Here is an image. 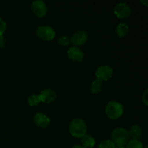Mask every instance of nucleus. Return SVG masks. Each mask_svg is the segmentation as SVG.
<instances>
[{"label":"nucleus","mask_w":148,"mask_h":148,"mask_svg":"<svg viewBox=\"0 0 148 148\" xmlns=\"http://www.w3.org/2000/svg\"><path fill=\"white\" fill-rule=\"evenodd\" d=\"M6 40L3 36H0V48H4L5 46Z\"/></svg>","instance_id":"obj_22"},{"label":"nucleus","mask_w":148,"mask_h":148,"mask_svg":"<svg viewBox=\"0 0 148 148\" xmlns=\"http://www.w3.org/2000/svg\"><path fill=\"white\" fill-rule=\"evenodd\" d=\"M129 132L130 137H131L132 140H139L142 136V129L137 124H134L130 128Z\"/></svg>","instance_id":"obj_14"},{"label":"nucleus","mask_w":148,"mask_h":148,"mask_svg":"<svg viewBox=\"0 0 148 148\" xmlns=\"http://www.w3.org/2000/svg\"><path fill=\"white\" fill-rule=\"evenodd\" d=\"M58 43H59L61 46L66 47V46H68L71 43V39L69 36H62V37H60L58 39Z\"/></svg>","instance_id":"obj_18"},{"label":"nucleus","mask_w":148,"mask_h":148,"mask_svg":"<svg viewBox=\"0 0 148 148\" xmlns=\"http://www.w3.org/2000/svg\"><path fill=\"white\" fill-rule=\"evenodd\" d=\"M31 10L35 15L38 17H43L47 14L48 7L46 3L42 0H36L32 3Z\"/></svg>","instance_id":"obj_5"},{"label":"nucleus","mask_w":148,"mask_h":148,"mask_svg":"<svg viewBox=\"0 0 148 148\" xmlns=\"http://www.w3.org/2000/svg\"><path fill=\"white\" fill-rule=\"evenodd\" d=\"M40 102L41 101H40L39 95H32L27 98V103H28L29 106L31 107L37 106Z\"/></svg>","instance_id":"obj_16"},{"label":"nucleus","mask_w":148,"mask_h":148,"mask_svg":"<svg viewBox=\"0 0 148 148\" xmlns=\"http://www.w3.org/2000/svg\"><path fill=\"white\" fill-rule=\"evenodd\" d=\"M111 141L116 147H124L130 141V135L127 130L122 127L114 129L111 134Z\"/></svg>","instance_id":"obj_1"},{"label":"nucleus","mask_w":148,"mask_h":148,"mask_svg":"<svg viewBox=\"0 0 148 148\" xmlns=\"http://www.w3.org/2000/svg\"><path fill=\"white\" fill-rule=\"evenodd\" d=\"M68 57L72 61L75 62H78L80 63L84 59V53L79 48L73 46L70 47L67 51Z\"/></svg>","instance_id":"obj_9"},{"label":"nucleus","mask_w":148,"mask_h":148,"mask_svg":"<svg viewBox=\"0 0 148 148\" xmlns=\"http://www.w3.org/2000/svg\"><path fill=\"white\" fill-rule=\"evenodd\" d=\"M69 133L73 137L82 138L87 134V125L84 120L81 119H75L69 124Z\"/></svg>","instance_id":"obj_2"},{"label":"nucleus","mask_w":148,"mask_h":148,"mask_svg":"<svg viewBox=\"0 0 148 148\" xmlns=\"http://www.w3.org/2000/svg\"><path fill=\"white\" fill-rule=\"evenodd\" d=\"M140 2H141L143 4H144L145 7H147V6H148V1H147V0H141V1H140Z\"/></svg>","instance_id":"obj_23"},{"label":"nucleus","mask_w":148,"mask_h":148,"mask_svg":"<svg viewBox=\"0 0 148 148\" xmlns=\"http://www.w3.org/2000/svg\"><path fill=\"white\" fill-rule=\"evenodd\" d=\"M81 143L85 148H92L95 145V140L90 134H85L81 138Z\"/></svg>","instance_id":"obj_12"},{"label":"nucleus","mask_w":148,"mask_h":148,"mask_svg":"<svg viewBox=\"0 0 148 148\" xmlns=\"http://www.w3.org/2000/svg\"><path fill=\"white\" fill-rule=\"evenodd\" d=\"M115 148H125L124 147H116Z\"/></svg>","instance_id":"obj_25"},{"label":"nucleus","mask_w":148,"mask_h":148,"mask_svg":"<svg viewBox=\"0 0 148 148\" xmlns=\"http://www.w3.org/2000/svg\"><path fill=\"white\" fill-rule=\"evenodd\" d=\"M113 73H114V70L111 66L108 65H103L97 69L95 72V76H96V79L103 82V81H106L111 79Z\"/></svg>","instance_id":"obj_6"},{"label":"nucleus","mask_w":148,"mask_h":148,"mask_svg":"<svg viewBox=\"0 0 148 148\" xmlns=\"http://www.w3.org/2000/svg\"><path fill=\"white\" fill-rule=\"evenodd\" d=\"M115 145L110 140H106L100 143L98 148H115Z\"/></svg>","instance_id":"obj_19"},{"label":"nucleus","mask_w":148,"mask_h":148,"mask_svg":"<svg viewBox=\"0 0 148 148\" xmlns=\"http://www.w3.org/2000/svg\"><path fill=\"white\" fill-rule=\"evenodd\" d=\"M72 148H85L84 147H82V145H75V146H73V147H72Z\"/></svg>","instance_id":"obj_24"},{"label":"nucleus","mask_w":148,"mask_h":148,"mask_svg":"<svg viewBox=\"0 0 148 148\" xmlns=\"http://www.w3.org/2000/svg\"><path fill=\"white\" fill-rule=\"evenodd\" d=\"M106 114L111 119H118L123 114V106L118 101H110L106 107Z\"/></svg>","instance_id":"obj_3"},{"label":"nucleus","mask_w":148,"mask_h":148,"mask_svg":"<svg viewBox=\"0 0 148 148\" xmlns=\"http://www.w3.org/2000/svg\"><path fill=\"white\" fill-rule=\"evenodd\" d=\"M55 30L49 25L40 26L36 30V36L40 39L46 41H50L55 38Z\"/></svg>","instance_id":"obj_4"},{"label":"nucleus","mask_w":148,"mask_h":148,"mask_svg":"<svg viewBox=\"0 0 148 148\" xmlns=\"http://www.w3.org/2000/svg\"><path fill=\"white\" fill-rule=\"evenodd\" d=\"M102 86H103V84L101 80H99V79H95V80L92 81V82L91 83V85H90L91 92H92L93 94L99 93V92L101 91V90H102Z\"/></svg>","instance_id":"obj_15"},{"label":"nucleus","mask_w":148,"mask_h":148,"mask_svg":"<svg viewBox=\"0 0 148 148\" xmlns=\"http://www.w3.org/2000/svg\"><path fill=\"white\" fill-rule=\"evenodd\" d=\"M143 148H147V146H145V147H143Z\"/></svg>","instance_id":"obj_26"},{"label":"nucleus","mask_w":148,"mask_h":148,"mask_svg":"<svg viewBox=\"0 0 148 148\" xmlns=\"http://www.w3.org/2000/svg\"><path fill=\"white\" fill-rule=\"evenodd\" d=\"M114 12L118 18L124 19L128 17L131 14L132 10L129 4H127V3L121 2L118 3L115 6Z\"/></svg>","instance_id":"obj_7"},{"label":"nucleus","mask_w":148,"mask_h":148,"mask_svg":"<svg viewBox=\"0 0 148 148\" xmlns=\"http://www.w3.org/2000/svg\"><path fill=\"white\" fill-rule=\"evenodd\" d=\"M40 99L41 102L46 103H50L53 102L56 98V94L53 90L51 89H45L40 92Z\"/></svg>","instance_id":"obj_11"},{"label":"nucleus","mask_w":148,"mask_h":148,"mask_svg":"<svg viewBox=\"0 0 148 148\" xmlns=\"http://www.w3.org/2000/svg\"><path fill=\"white\" fill-rule=\"evenodd\" d=\"M6 29H7V24L4 21V20L0 17V36H3Z\"/></svg>","instance_id":"obj_20"},{"label":"nucleus","mask_w":148,"mask_h":148,"mask_svg":"<svg viewBox=\"0 0 148 148\" xmlns=\"http://www.w3.org/2000/svg\"><path fill=\"white\" fill-rule=\"evenodd\" d=\"M129 26L126 23H121L116 27V33L119 38H124L127 36L129 33Z\"/></svg>","instance_id":"obj_13"},{"label":"nucleus","mask_w":148,"mask_h":148,"mask_svg":"<svg viewBox=\"0 0 148 148\" xmlns=\"http://www.w3.org/2000/svg\"><path fill=\"white\" fill-rule=\"evenodd\" d=\"M88 33L84 30H79V31L75 32L73 36L70 38L71 43L76 47L85 44L88 40Z\"/></svg>","instance_id":"obj_8"},{"label":"nucleus","mask_w":148,"mask_h":148,"mask_svg":"<svg viewBox=\"0 0 148 148\" xmlns=\"http://www.w3.org/2000/svg\"><path fill=\"white\" fill-rule=\"evenodd\" d=\"M142 98H143V101L145 103V105L147 106L148 105V90H145L144 93L143 94Z\"/></svg>","instance_id":"obj_21"},{"label":"nucleus","mask_w":148,"mask_h":148,"mask_svg":"<svg viewBox=\"0 0 148 148\" xmlns=\"http://www.w3.org/2000/svg\"><path fill=\"white\" fill-rule=\"evenodd\" d=\"M33 121L37 127L40 128H46L50 124V119L43 113H37L33 117Z\"/></svg>","instance_id":"obj_10"},{"label":"nucleus","mask_w":148,"mask_h":148,"mask_svg":"<svg viewBox=\"0 0 148 148\" xmlns=\"http://www.w3.org/2000/svg\"><path fill=\"white\" fill-rule=\"evenodd\" d=\"M143 145L139 140H131L127 143L126 148H143Z\"/></svg>","instance_id":"obj_17"}]
</instances>
